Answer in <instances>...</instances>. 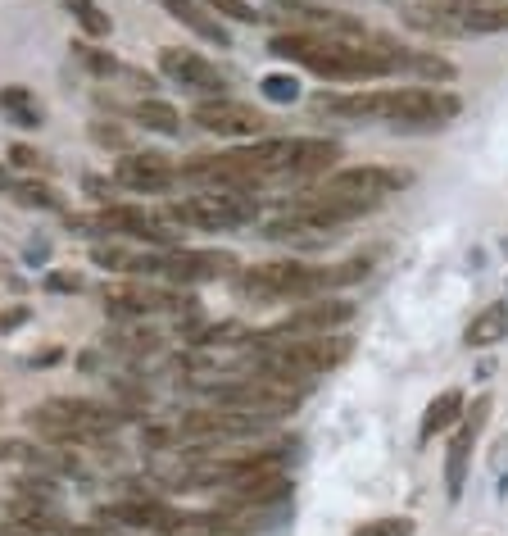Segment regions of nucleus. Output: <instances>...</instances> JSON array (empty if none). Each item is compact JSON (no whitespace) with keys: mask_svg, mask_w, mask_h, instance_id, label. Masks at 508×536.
<instances>
[{"mask_svg":"<svg viewBox=\"0 0 508 536\" xmlns=\"http://www.w3.org/2000/svg\"><path fill=\"white\" fill-rule=\"evenodd\" d=\"M327 114L341 119H377L391 128H445L459 119L463 100L445 87H386V91H354V96H318Z\"/></svg>","mask_w":508,"mask_h":536,"instance_id":"f257e3e1","label":"nucleus"},{"mask_svg":"<svg viewBox=\"0 0 508 536\" xmlns=\"http://www.w3.org/2000/svg\"><path fill=\"white\" fill-rule=\"evenodd\" d=\"M368 278V259H345L332 268H313L300 259H277V264H254L241 268L236 291L245 300H309V296H327L336 287Z\"/></svg>","mask_w":508,"mask_h":536,"instance_id":"f03ea898","label":"nucleus"},{"mask_svg":"<svg viewBox=\"0 0 508 536\" xmlns=\"http://www.w3.org/2000/svg\"><path fill=\"white\" fill-rule=\"evenodd\" d=\"M350 355H354V341L336 337V332H323V337H286V341L259 346V373H273V378H286V382H309V378H323V373L341 368Z\"/></svg>","mask_w":508,"mask_h":536,"instance_id":"7ed1b4c3","label":"nucleus"},{"mask_svg":"<svg viewBox=\"0 0 508 536\" xmlns=\"http://www.w3.org/2000/svg\"><path fill=\"white\" fill-rule=\"evenodd\" d=\"M168 219L191 223V228H205V232H227L259 219V200L245 196V191H200L191 200L168 205Z\"/></svg>","mask_w":508,"mask_h":536,"instance_id":"20e7f679","label":"nucleus"},{"mask_svg":"<svg viewBox=\"0 0 508 536\" xmlns=\"http://www.w3.org/2000/svg\"><path fill=\"white\" fill-rule=\"evenodd\" d=\"M354 318V305L350 300H313V305H300L295 314H286L282 323H273L268 332H254L250 346H268V341H286V337H323V332H336L345 328Z\"/></svg>","mask_w":508,"mask_h":536,"instance_id":"39448f33","label":"nucleus"},{"mask_svg":"<svg viewBox=\"0 0 508 536\" xmlns=\"http://www.w3.org/2000/svg\"><path fill=\"white\" fill-rule=\"evenodd\" d=\"M82 223H87V219H82ZM87 228L118 232V237H132V241H146V246H155V250H177V246H182V241H177V232L168 228V223H159L155 214H146V209H132V205H105L96 219L87 223Z\"/></svg>","mask_w":508,"mask_h":536,"instance_id":"423d86ee","label":"nucleus"},{"mask_svg":"<svg viewBox=\"0 0 508 536\" xmlns=\"http://www.w3.org/2000/svg\"><path fill=\"white\" fill-rule=\"evenodd\" d=\"M409 187V173L404 169H386V164H354V169H336L332 178L323 182V191H336V196H359L377 205L381 196Z\"/></svg>","mask_w":508,"mask_h":536,"instance_id":"0eeeda50","label":"nucleus"},{"mask_svg":"<svg viewBox=\"0 0 508 536\" xmlns=\"http://www.w3.org/2000/svg\"><path fill=\"white\" fill-rule=\"evenodd\" d=\"M236 268V259L227 255V250H164L159 255V278L168 282H182V287H191V282H214V278H227Z\"/></svg>","mask_w":508,"mask_h":536,"instance_id":"6e6552de","label":"nucleus"},{"mask_svg":"<svg viewBox=\"0 0 508 536\" xmlns=\"http://www.w3.org/2000/svg\"><path fill=\"white\" fill-rule=\"evenodd\" d=\"M191 119L200 123L205 132H218V137H264V114L241 105V100H227V96H209L200 100Z\"/></svg>","mask_w":508,"mask_h":536,"instance_id":"1a4fd4ad","label":"nucleus"},{"mask_svg":"<svg viewBox=\"0 0 508 536\" xmlns=\"http://www.w3.org/2000/svg\"><path fill=\"white\" fill-rule=\"evenodd\" d=\"M159 73L173 78L177 87L186 91H200V96H223L227 91V78L205 60L196 50H182V46H164L159 50Z\"/></svg>","mask_w":508,"mask_h":536,"instance_id":"9d476101","label":"nucleus"},{"mask_svg":"<svg viewBox=\"0 0 508 536\" xmlns=\"http://www.w3.org/2000/svg\"><path fill=\"white\" fill-rule=\"evenodd\" d=\"M486 414H490V396H481L472 409H463L459 432H454L450 450H445V496H450V500L463 496V482H468V459H472V441H477V432L486 427Z\"/></svg>","mask_w":508,"mask_h":536,"instance_id":"9b49d317","label":"nucleus"},{"mask_svg":"<svg viewBox=\"0 0 508 536\" xmlns=\"http://www.w3.org/2000/svg\"><path fill=\"white\" fill-rule=\"evenodd\" d=\"M368 209H377L372 200H359V196H336V191H309V196H295L286 214L304 223H318V228H341L350 219H363Z\"/></svg>","mask_w":508,"mask_h":536,"instance_id":"f8f14e48","label":"nucleus"},{"mask_svg":"<svg viewBox=\"0 0 508 536\" xmlns=\"http://www.w3.org/2000/svg\"><path fill=\"white\" fill-rule=\"evenodd\" d=\"M223 500H227V509H241V514L277 509V505L291 500V477H286L282 468H273V473H254V477H245V482L223 487Z\"/></svg>","mask_w":508,"mask_h":536,"instance_id":"ddd939ff","label":"nucleus"},{"mask_svg":"<svg viewBox=\"0 0 508 536\" xmlns=\"http://www.w3.org/2000/svg\"><path fill=\"white\" fill-rule=\"evenodd\" d=\"M114 182L127 191H137V196H159V191H168L177 182V169L168 164L164 155H155V150H146V155H123L114 169Z\"/></svg>","mask_w":508,"mask_h":536,"instance_id":"4468645a","label":"nucleus"},{"mask_svg":"<svg viewBox=\"0 0 508 536\" xmlns=\"http://www.w3.org/2000/svg\"><path fill=\"white\" fill-rule=\"evenodd\" d=\"M341 159V146L327 137H291V164H286V173H295V178H313V173H327Z\"/></svg>","mask_w":508,"mask_h":536,"instance_id":"2eb2a0df","label":"nucleus"},{"mask_svg":"<svg viewBox=\"0 0 508 536\" xmlns=\"http://www.w3.org/2000/svg\"><path fill=\"white\" fill-rule=\"evenodd\" d=\"M168 19H177L182 28H191L200 41H214V46H232V32L218 23V14H209V5H196V0H164Z\"/></svg>","mask_w":508,"mask_h":536,"instance_id":"dca6fc26","label":"nucleus"},{"mask_svg":"<svg viewBox=\"0 0 508 536\" xmlns=\"http://www.w3.org/2000/svg\"><path fill=\"white\" fill-rule=\"evenodd\" d=\"M499 341H508V305H486L468 323V332H463V346L486 350V346H499Z\"/></svg>","mask_w":508,"mask_h":536,"instance_id":"f3484780","label":"nucleus"},{"mask_svg":"<svg viewBox=\"0 0 508 536\" xmlns=\"http://www.w3.org/2000/svg\"><path fill=\"white\" fill-rule=\"evenodd\" d=\"M463 418V391L450 387V391H440L436 400L427 405V414H422V427H418V437L431 441L436 432H445V427H454Z\"/></svg>","mask_w":508,"mask_h":536,"instance_id":"a211bd4d","label":"nucleus"},{"mask_svg":"<svg viewBox=\"0 0 508 536\" xmlns=\"http://www.w3.org/2000/svg\"><path fill=\"white\" fill-rule=\"evenodd\" d=\"M132 114H137V123H146L150 132H159V137H177V132H182V114H177L173 105H168V100L146 96Z\"/></svg>","mask_w":508,"mask_h":536,"instance_id":"6ab92c4d","label":"nucleus"},{"mask_svg":"<svg viewBox=\"0 0 508 536\" xmlns=\"http://www.w3.org/2000/svg\"><path fill=\"white\" fill-rule=\"evenodd\" d=\"M0 110L10 114L19 128H37L41 123V105L28 87H0Z\"/></svg>","mask_w":508,"mask_h":536,"instance_id":"aec40b11","label":"nucleus"},{"mask_svg":"<svg viewBox=\"0 0 508 536\" xmlns=\"http://www.w3.org/2000/svg\"><path fill=\"white\" fill-rule=\"evenodd\" d=\"M64 10L78 19V28L87 32V37H109V14L100 10L96 0H64Z\"/></svg>","mask_w":508,"mask_h":536,"instance_id":"412c9836","label":"nucleus"},{"mask_svg":"<svg viewBox=\"0 0 508 536\" xmlns=\"http://www.w3.org/2000/svg\"><path fill=\"white\" fill-rule=\"evenodd\" d=\"M14 200L19 205H28V209H59V196L46 187V182H37V178H23V182H14Z\"/></svg>","mask_w":508,"mask_h":536,"instance_id":"4be33fe9","label":"nucleus"},{"mask_svg":"<svg viewBox=\"0 0 508 536\" xmlns=\"http://www.w3.org/2000/svg\"><path fill=\"white\" fill-rule=\"evenodd\" d=\"M259 87H264V96L273 100V105H291V100H300V82H295L291 73H268Z\"/></svg>","mask_w":508,"mask_h":536,"instance_id":"5701e85b","label":"nucleus"},{"mask_svg":"<svg viewBox=\"0 0 508 536\" xmlns=\"http://www.w3.org/2000/svg\"><path fill=\"white\" fill-rule=\"evenodd\" d=\"M73 55H78L82 64H87L96 78H109V73H118V64H114V55H105V50H96L91 41H73Z\"/></svg>","mask_w":508,"mask_h":536,"instance_id":"b1692460","label":"nucleus"},{"mask_svg":"<svg viewBox=\"0 0 508 536\" xmlns=\"http://www.w3.org/2000/svg\"><path fill=\"white\" fill-rule=\"evenodd\" d=\"M205 5H209V14H223V19H232V23H259L264 19L250 0H205Z\"/></svg>","mask_w":508,"mask_h":536,"instance_id":"393cba45","label":"nucleus"},{"mask_svg":"<svg viewBox=\"0 0 508 536\" xmlns=\"http://www.w3.org/2000/svg\"><path fill=\"white\" fill-rule=\"evenodd\" d=\"M354 536H413V518H372Z\"/></svg>","mask_w":508,"mask_h":536,"instance_id":"a878e982","label":"nucleus"},{"mask_svg":"<svg viewBox=\"0 0 508 536\" xmlns=\"http://www.w3.org/2000/svg\"><path fill=\"white\" fill-rule=\"evenodd\" d=\"M10 159H14V164H19L23 173H46V169H50V164H46V155H37V150H32V146H14V150H10Z\"/></svg>","mask_w":508,"mask_h":536,"instance_id":"bb28decb","label":"nucleus"},{"mask_svg":"<svg viewBox=\"0 0 508 536\" xmlns=\"http://www.w3.org/2000/svg\"><path fill=\"white\" fill-rule=\"evenodd\" d=\"M91 137L100 141V146H114V150H127V132L123 128H105V123H96L91 128Z\"/></svg>","mask_w":508,"mask_h":536,"instance_id":"cd10ccee","label":"nucleus"},{"mask_svg":"<svg viewBox=\"0 0 508 536\" xmlns=\"http://www.w3.org/2000/svg\"><path fill=\"white\" fill-rule=\"evenodd\" d=\"M46 287H50V291H78L82 282L73 278V273H50V278H46Z\"/></svg>","mask_w":508,"mask_h":536,"instance_id":"c85d7f7f","label":"nucleus"},{"mask_svg":"<svg viewBox=\"0 0 508 536\" xmlns=\"http://www.w3.org/2000/svg\"><path fill=\"white\" fill-rule=\"evenodd\" d=\"M0 459H14V441H0Z\"/></svg>","mask_w":508,"mask_h":536,"instance_id":"c756f323","label":"nucleus"},{"mask_svg":"<svg viewBox=\"0 0 508 536\" xmlns=\"http://www.w3.org/2000/svg\"><path fill=\"white\" fill-rule=\"evenodd\" d=\"M273 5H282V10H291V5H300V0H273Z\"/></svg>","mask_w":508,"mask_h":536,"instance_id":"7c9ffc66","label":"nucleus"},{"mask_svg":"<svg viewBox=\"0 0 508 536\" xmlns=\"http://www.w3.org/2000/svg\"><path fill=\"white\" fill-rule=\"evenodd\" d=\"M0 187H10V178H5V169H0Z\"/></svg>","mask_w":508,"mask_h":536,"instance_id":"2f4dec72","label":"nucleus"},{"mask_svg":"<svg viewBox=\"0 0 508 536\" xmlns=\"http://www.w3.org/2000/svg\"><path fill=\"white\" fill-rule=\"evenodd\" d=\"M196 536H214V532H196Z\"/></svg>","mask_w":508,"mask_h":536,"instance_id":"473e14b6","label":"nucleus"},{"mask_svg":"<svg viewBox=\"0 0 508 536\" xmlns=\"http://www.w3.org/2000/svg\"><path fill=\"white\" fill-rule=\"evenodd\" d=\"M504 250H508V241H504Z\"/></svg>","mask_w":508,"mask_h":536,"instance_id":"72a5a7b5","label":"nucleus"}]
</instances>
